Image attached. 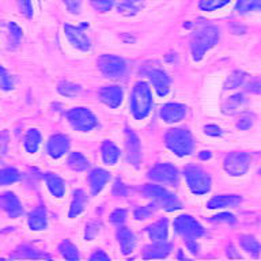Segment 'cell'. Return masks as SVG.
I'll return each mask as SVG.
<instances>
[{
	"label": "cell",
	"instance_id": "1",
	"mask_svg": "<svg viewBox=\"0 0 261 261\" xmlns=\"http://www.w3.org/2000/svg\"><path fill=\"white\" fill-rule=\"evenodd\" d=\"M218 41H219V29L210 23L200 24L199 28L196 29V32L192 34L191 38L193 60H201L204 55L218 44Z\"/></svg>",
	"mask_w": 261,
	"mask_h": 261
},
{
	"label": "cell",
	"instance_id": "2",
	"mask_svg": "<svg viewBox=\"0 0 261 261\" xmlns=\"http://www.w3.org/2000/svg\"><path fill=\"white\" fill-rule=\"evenodd\" d=\"M152 105V97H151V90L147 83L139 82L136 83L132 90V97H130V110L132 114L138 120L147 117Z\"/></svg>",
	"mask_w": 261,
	"mask_h": 261
},
{
	"label": "cell",
	"instance_id": "3",
	"mask_svg": "<svg viewBox=\"0 0 261 261\" xmlns=\"http://www.w3.org/2000/svg\"><path fill=\"white\" fill-rule=\"evenodd\" d=\"M165 142H166V146L178 156L189 155L193 148L191 134L187 129H181V128L169 130L165 136Z\"/></svg>",
	"mask_w": 261,
	"mask_h": 261
},
{
	"label": "cell",
	"instance_id": "4",
	"mask_svg": "<svg viewBox=\"0 0 261 261\" xmlns=\"http://www.w3.org/2000/svg\"><path fill=\"white\" fill-rule=\"evenodd\" d=\"M144 196L151 199L155 204H158L159 207L166 210V211H175L181 208L179 200L175 197L173 193L166 191L165 188L158 187V185H146L143 189Z\"/></svg>",
	"mask_w": 261,
	"mask_h": 261
},
{
	"label": "cell",
	"instance_id": "5",
	"mask_svg": "<svg viewBox=\"0 0 261 261\" xmlns=\"http://www.w3.org/2000/svg\"><path fill=\"white\" fill-rule=\"evenodd\" d=\"M188 187L195 195H204L211 189V178L199 166H188L184 171Z\"/></svg>",
	"mask_w": 261,
	"mask_h": 261
},
{
	"label": "cell",
	"instance_id": "6",
	"mask_svg": "<svg viewBox=\"0 0 261 261\" xmlns=\"http://www.w3.org/2000/svg\"><path fill=\"white\" fill-rule=\"evenodd\" d=\"M67 118L75 129L87 132L97 125V118L86 108H73L67 113Z\"/></svg>",
	"mask_w": 261,
	"mask_h": 261
},
{
	"label": "cell",
	"instance_id": "7",
	"mask_svg": "<svg viewBox=\"0 0 261 261\" xmlns=\"http://www.w3.org/2000/svg\"><path fill=\"white\" fill-rule=\"evenodd\" d=\"M175 231L184 236L187 240L191 238H199L204 234L203 226L191 215H179L174 220Z\"/></svg>",
	"mask_w": 261,
	"mask_h": 261
},
{
	"label": "cell",
	"instance_id": "8",
	"mask_svg": "<svg viewBox=\"0 0 261 261\" xmlns=\"http://www.w3.org/2000/svg\"><path fill=\"white\" fill-rule=\"evenodd\" d=\"M98 68L101 69L103 75L109 77H118L125 72V61L121 57L113 55H102L97 61Z\"/></svg>",
	"mask_w": 261,
	"mask_h": 261
},
{
	"label": "cell",
	"instance_id": "9",
	"mask_svg": "<svg viewBox=\"0 0 261 261\" xmlns=\"http://www.w3.org/2000/svg\"><path fill=\"white\" fill-rule=\"evenodd\" d=\"M250 166V155L246 152H231L224 159V170L230 175H242Z\"/></svg>",
	"mask_w": 261,
	"mask_h": 261
},
{
	"label": "cell",
	"instance_id": "10",
	"mask_svg": "<svg viewBox=\"0 0 261 261\" xmlns=\"http://www.w3.org/2000/svg\"><path fill=\"white\" fill-rule=\"evenodd\" d=\"M148 177L156 182H174L178 171L170 163H159L148 171Z\"/></svg>",
	"mask_w": 261,
	"mask_h": 261
},
{
	"label": "cell",
	"instance_id": "11",
	"mask_svg": "<svg viewBox=\"0 0 261 261\" xmlns=\"http://www.w3.org/2000/svg\"><path fill=\"white\" fill-rule=\"evenodd\" d=\"M125 146L126 155H128V162L134 165L135 167H139L142 154H140V142L134 130L125 129Z\"/></svg>",
	"mask_w": 261,
	"mask_h": 261
},
{
	"label": "cell",
	"instance_id": "12",
	"mask_svg": "<svg viewBox=\"0 0 261 261\" xmlns=\"http://www.w3.org/2000/svg\"><path fill=\"white\" fill-rule=\"evenodd\" d=\"M64 32L68 41L75 48L81 49L83 52H87L91 48L89 37L86 36L85 32L81 28H75V26H71V24H65Z\"/></svg>",
	"mask_w": 261,
	"mask_h": 261
},
{
	"label": "cell",
	"instance_id": "13",
	"mask_svg": "<svg viewBox=\"0 0 261 261\" xmlns=\"http://www.w3.org/2000/svg\"><path fill=\"white\" fill-rule=\"evenodd\" d=\"M0 205L7 212L10 218H18L23 214V208L20 205L19 200L12 192H6L0 197Z\"/></svg>",
	"mask_w": 261,
	"mask_h": 261
},
{
	"label": "cell",
	"instance_id": "14",
	"mask_svg": "<svg viewBox=\"0 0 261 261\" xmlns=\"http://www.w3.org/2000/svg\"><path fill=\"white\" fill-rule=\"evenodd\" d=\"M69 148V140L65 135L57 134L53 135L52 138L49 139L48 142V152L52 158L57 159L63 156V155L68 151Z\"/></svg>",
	"mask_w": 261,
	"mask_h": 261
},
{
	"label": "cell",
	"instance_id": "15",
	"mask_svg": "<svg viewBox=\"0 0 261 261\" xmlns=\"http://www.w3.org/2000/svg\"><path fill=\"white\" fill-rule=\"evenodd\" d=\"M99 98L105 105L117 108L122 102V90L118 86H105L99 90Z\"/></svg>",
	"mask_w": 261,
	"mask_h": 261
},
{
	"label": "cell",
	"instance_id": "16",
	"mask_svg": "<svg viewBox=\"0 0 261 261\" xmlns=\"http://www.w3.org/2000/svg\"><path fill=\"white\" fill-rule=\"evenodd\" d=\"M148 77H150L151 83L154 86V89L156 90L158 95L163 97L169 93L170 90V79L166 75V72H163L161 69H151L148 72Z\"/></svg>",
	"mask_w": 261,
	"mask_h": 261
},
{
	"label": "cell",
	"instance_id": "17",
	"mask_svg": "<svg viewBox=\"0 0 261 261\" xmlns=\"http://www.w3.org/2000/svg\"><path fill=\"white\" fill-rule=\"evenodd\" d=\"M187 108L181 103H166L161 109V117L166 122H178L185 117Z\"/></svg>",
	"mask_w": 261,
	"mask_h": 261
},
{
	"label": "cell",
	"instance_id": "18",
	"mask_svg": "<svg viewBox=\"0 0 261 261\" xmlns=\"http://www.w3.org/2000/svg\"><path fill=\"white\" fill-rule=\"evenodd\" d=\"M110 179V173H108L103 169H95L89 174L90 189L93 195H98L103 189L106 182Z\"/></svg>",
	"mask_w": 261,
	"mask_h": 261
},
{
	"label": "cell",
	"instance_id": "19",
	"mask_svg": "<svg viewBox=\"0 0 261 261\" xmlns=\"http://www.w3.org/2000/svg\"><path fill=\"white\" fill-rule=\"evenodd\" d=\"M242 201V197L238 195H220L212 197L208 201L207 207L210 210H216V208H224V207H236Z\"/></svg>",
	"mask_w": 261,
	"mask_h": 261
},
{
	"label": "cell",
	"instance_id": "20",
	"mask_svg": "<svg viewBox=\"0 0 261 261\" xmlns=\"http://www.w3.org/2000/svg\"><path fill=\"white\" fill-rule=\"evenodd\" d=\"M171 245L167 244L166 241H161V242H154L150 246H146L143 257L144 258H165V257L170 253Z\"/></svg>",
	"mask_w": 261,
	"mask_h": 261
},
{
	"label": "cell",
	"instance_id": "21",
	"mask_svg": "<svg viewBox=\"0 0 261 261\" xmlns=\"http://www.w3.org/2000/svg\"><path fill=\"white\" fill-rule=\"evenodd\" d=\"M117 238L120 246H121V252L124 254H129L136 245V238H135L134 232L130 231L129 228L120 227L117 231Z\"/></svg>",
	"mask_w": 261,
	"mask_h": 261
},
{
	"label": "cell",
	"instance_id": "22",
	"mask_svg": "<svg viewBox=\"0 0 261 261\" xmlns=\"http://www.w3.org/2000/svg\"><path fill=\"white\" fill-rule=\"evenodd\" d=\"M167 219H161L158 222H155L154 224H151L147 227V232H148V237L152 242H161V241H166L167 232H169V228H167Z\"/></svg>",
	"mask_w": 261,
	"mask_h": 261
},
{
	"label": "cell",
	"instance_id": "23",
	"mask_svg": "<svg viewBox=\"0 0 261 261\" xmlns=\"http://www.w3.org/2000/svg\"><path fill=\"white\" fill-rule=\"evenodd\" d=\"M46 212H45L44 207H37L34 211L29 216V226L34 231H40L46 228Z\"/></svg>",
	"mask_w": 261,
	"mask_h": 261
},
{
	"label": "cell",
	"instance_id": "24",
	"mask_svg": "<svg viewBox=\"0 0 261 261\" xmlns=\"http://www.w3.org/2000/svg\"><path fill=\"white\" fill-rule=\"evenodd\" d=\"M45 181H46V185H48L49 191L53 196H56V197H63L64 196V181L59 175L53 174V173H46L45 174Z\"/></svg>",
	"mask_w": 261,
	"mask_h": 261
},
{
	"label": "cell",
	"instance_id": "25",
	"mask_svg": "<svg viewBox=\"0 0 261 261\" xmlns=\"http://www.w3.org/2000/svg\"><path fill=\"white\" fill-rule=\"evenodd\" d=\"M86 201H87V196L82 189H77V191L73 192L72 203H71V207H69V218H76L79 214H82L86 207Z\"/></svg>",
	"mask_w": 261,
	"mask_h": 261
},
{
	"label": "cell",
	"instance_id": "26",
	"mask_svg": "<svg viewBox=\"0 0 261 261\" xmlns=\"http://www.w3.org/2000/svg\"><path fill=\"white\" fill-rule=\"evenodd\" d=\"M101 151L102 158H103V162L106 165H114L118 161V158H120V150L109 140H105V142L102 143Z\"/></svg>",
	"mask_w": 261,
	"mask_h": 261
},
{
	"label": "cell",
	"instance_id": "27",
	"mask_svg": "<svg viewBox=\"0 0 261 261\" xmlns=\"http://www.w3.org/2000/svg\"><path fill=\"white\" fill-rule=\"evenodd\" d=\"M142 8L143 0H124L121 4H118V12L125 16L135 15Z\"/></svg>",
	"mask_w": 261,
	"mask_h": 261
},
{
	"label": "cell",
	"instance_id": "28",
	"mask_svg": "<svg viewBox=\"0 0 261 261\" xmlns=\"http://www.w3.org/2000/svg\"><path fill=\"white\" fill-rule=\"evenodd\" d=\"M11 258H49V256H46L44 253H38L36 249L23 245V246H19L16 249Z\"/></svg>",
	"mask_w": 261,
	"mask_h": 261
},
{
	"label": "cell",
	"instance_id": "29",
	"mask_svg": "<svg viewBox=\"0 0 261 261\" xmlns=\"http://www.w3.org/2000/svg\"><path fill=\"white\" fill-rule=\"evenodd\" d=\"M240 244L244 248V250H246V252L253 254V256H258V253L261 252V245L252 236H242L240 238Z\"/></svg>",
	"mask_w": 261,
	"mask_h": 261
},
{
	"label": "cell",
	"instance_id": "30",
	"mask_svg": "<svg viewBox=\"0 0 261 261\" xmlns=\"http://www.w3.org/2000/svg\"><path fill=\"white\" fill-rule=\"evenodd\" d=\"M68 166L75 171H83L89 167V161L81 152H72L68 156Z\"/></svg>",
	"mask_w": 261,
	"mask_h": 261
},
{
	"label": "cell",
	"instance_id": "31",
	"mask_svg": "<svg viewBox=\"0 0 261 261\" xmlns=\"http://www.w3.org/2000/svg\"><path fill=\"white\" fill-rule=\"evenodd\" d=\"M41 142V135L37 129H29V132L24 136V148L29 152H36Z\"/></svg>",
	"mask_w": 261,
	"mask_h": 261
},
{
	"label": "cell",
	"instance_id": "32",
	"mask_svg": "<svg viewBox=\"0 0 261 261\" xmlns=\"http://www.w3.org/2000/svg\"><path fill=\"white\" fill-rule=\"evenodd\" d=\"M59 250H60L61 256L64 257L65 260H79V252H77V248L75 245H72L69 241L65 240L64 242H61L60 246H59Z\"/></svg>",
	"mask_w": 261,
	"mask_h": 261
},
{
	"label": "cell",
	"instance_id": "33",
	"mask_svg": "<svg viewBox=\"0 0 261 261\" xmlns=\"http://www.w3.org/2000/svg\"><path fill=\"white\" fill-rule=\"evenodd\" d=\"M236 8L240 14H246L253 10L261 11V0H238Z\"/></svg>",
	"mask_w": 261,
	"mask_h": 261
},
{
	"label": "cell",
	"instance_id": "34",
	"mask_svg": "<svg viewBox=\"0 0 261 261\" xmlns=\"http://www.w3.org/2000/svg\"><path fill=\"white\" fill-rule=\"evenodd\" d=\"M20 178L19 171L14 167H6L0 171V184L2 185H8V184L16 182Z\"/></svg>",
	"mask_w": 261,
	"mask_h": 261
},
{
	"label": "cell",
	"instance_id": "35",
	"mask_svg": "<svg viewBox=\"0 0 261 261\" xmlns=\"http://www.w3.org/2000/svg\"><path fill=\"white\" fill-rule=\"evenodd\" d=\"M242 102H244L242 94H236V95H232V97H230L227 101L224 102L223 112L228 114L236 113L237 110L240 109V106L242 105Z\"/></svg>",
	"mask_w": 261,
	"mask_h": 261
},
{
	"label": "cell",
	"instance_id": "36",
	"mask_svg": "<svg viewBox=\"0 0 261 261\" xmlns=\"http://www.w3.org/2000/svg\"><path fill=\"white\" fill-rule=\"evenodd\" d=\"M245 77H246V73L245 72H242V71H234V72H231V75L227 77L226 83H224V89L231 90L240 87V86L245 82Z\"/></svg>",
	"mask_w": 261,
	"mask_h": 261
},
{
	"label": "cell",
	"instance_id": "37",
	"mask_svg": "<svg viewBox=\"0 0 261 261\" xmlns=\"http://www.w3.org/2000/svg\"><path fill=\"white\" fill-rule=\"evenodd\" d=\"M57 90L61 95H65V97H75L79 91H81V86L75 85V83H71V82H60L59 86H57Z\"/></svg>",
	"mask_w": 261,
	"mask_h": 261
},
{
	"label": "cell",
	"instance_id": "38",
	"mask_svg": "<svg viewBox=\"0 0 261 261\" xmlns=\"http://www.w3.org/2000/svg\"><path fill=\"white\" fill-rule=\"evenodd\" d=\"M231 0H200L199 7L204 11H215L218 8L224 7Z\"/></svg>",
	"mask_w": 261,
	"mask_h": 261
},
{
	"label": "cell",
	"instance_id": "39",
	"mask_svg": "<svg viewBox=\"0 0 261 261\" xmlns=\"http://www.w3.org/2000/svg\"><path fill=\"white\" fill-rule=\"evenodd\" d=\"M90 3L97 11L106 12L114 6V0H90Z\"/></svg>",
	"mask_w": 261,
	"mask_h": 261
},
{
	"label": "cell",
	"instance_id": "40",
	"mask_svg": "<svg viewBox=\"0 0 261 261\" xmlns=\"http://www.w3.org/2000/svg\"><path fill=\"white\" fill-rule=\"evenodd\" d=\"M0 86H2V89L4 91H7V90H11L14 87V82H12L11 76L8 75L7 71L2 67L0 68Z\"/></svg>",
	"mask_w": 261,
	"mask_h": 261
},
{
	"label": "cell",
	"instance_id": "41",
	"mask_svg": "<svg viewBox=\"0 0 261 261\" xmlns=\"http://www.w3.org/2000/svg\"><path fill=\"white\" fill-rule=\"evenodd\" d=\"M8 32H10V37H11L12 42L15 45L18 44L20 38H22V34H23L22 29H20L16 23H14V22H10V23H8Z\"/></svg>",
	"mask_w": 261,
	"mask_h": 261
},
{
	"label": "cell",
	"instance_id": "42",
	"mask_svg": "<svg viewBox=\"0 0 261 261\" xmlns=\"http://www.w3.org/2000/svg\"><path fill=\"white\" fill-rule=\"evenodd\" d=\"M16 3H18L20 14H23L26 18H32L33 16L32 0H16Z\"/></svg>",
	"mask_w": 261,
	"mask_h": 261
},
{
	"label": "cell",
	"instance_id": "43",
	"mask_svg": "<svg viewBox=\"0 0 261 261\" xmlns=\"http://www.w3.org/2000/svg\"><path fill=\"white\" fill-rule=\"evenodd\" d=\"M126 218V211L124 208H117L110 214V222L114 224H121Z\"/></svg>",
	"mask_w": 261,
	"mask_h": 261
},
{
	"label": "cell",
	"instance_id": "44",
	"mask_svg": "<svg viewBox=\"0 0 261 261\" xmlns=\"http://www.w3.org/2000/svg\"><path fill=\"white\" fill-rule=\"evenodd\" d=\"M152 207H154V205H147V207L138 208V210L135 211V218L138 220L147 219V218L152 214V211H154V208Z\"/></svg>",
	"mask_w": 261,
	"mask_h": 261
},
{
	"label": "cell",
	"instance_id": "45",
	"mask_svg": "<svg viewBox=\"0 0 261 261\" xmlns=\"http://www.w3.org/2000/svg\"><path fill=\"white\" fill-rule=\"evenodd\" d=\"M98 231H99V223H95V222H91L86 226V240L91 241L94 237L97 236Z\"/></svg>",
	"mask_w": 261,
	"mask_h": 261
},
{
	"label": "cell",
	"instance_id": "46",
	"mask_svg": "<svg viewBox=\"0 0 261 261\" xmlns=\"http://www.w3.org/2000/svg\"><path fill=\"white\" fill-rule=\"evenodd\" d=\"M246 90L253 94H261V77H254L246 85Z\"/></svg>",
	"mask_w": 261,
	"mask_h": 261
},
{
	"label": "cell",
	"instance_id": "47",
	"mask_svg": "<svg viewBox=\"0 0 261 261\" xmlns=\"http://www.w3.org/2000/svg\"><path fill=\"white\" fill-rule=\"evenodd\" d=\"M212 220L215 222H224V223H236V218L232 214H228V212H223V214H218V215L212 216Z\"/></svg>",
	"mask_w": 261,
	"mask_h": 261
},
{
	"label": "cell",
	"instance_id": "48",
	"mask_svg": "<svg viewBox=\"0 0 261 261\" xmlns=\"http://www.w3.org/2000/svg\"><path fill=\"white\" fill-rule=\"evenodd\" d=\"M63 2L69 12H72V14L81 12V0H63Z\"/></svg>",
	"mask_w": 261,
	"mask_h": 261
},
{
	"label": "cell",
	"instance_id": "49",
	"mask_svg": "<svg viewBox=\"0 0 261 261\" xmlns=\"http://www.w3.org/2000/svg\"><path fill=\"white\" fill-rule=\"evenodd\" d=\"M252 118L249 117V116H244V117H241V120L237 122V126L240 128V129H249L250 126H252Z\"/></svg>",
	"mask_w": 261,
	"mask_h": 261
},
{
	"label": "cell",
	"instance_id": "50",
	"mask_svg": "<svg viewBox=\"0 0 261 261\" xmlns=\"http://www.w3.org/2000/svg\"><path fill=\"white\" fill-rule=\"evenodd\" d=\"M204 132L207 135H210V136H220V135H222V130H220L219 126L214 125V124L204 126Z\"/></svg>",
	"mask_w": 261,
	"mask_h": 261
},
{
	"label": "cell",
	"instance_id": "51",
	"mask_svg": "<svg viewBox=\"0 0 261 261\" xmlns=\"http://www.w3.org/2000/svg\"><path fill=\"white\" fill-rule=\"evenodd\" d=\"M113 195H116V196H125L126 195V189H125V187L122 185L121 181H116V184H114Z\"/></svg>",
	"mask_w": 261,
	"mask_h": 261
},
{
	"label": "cell",
	"instance_id": "52",
	"mask_svg": "<svg viewBox=\"0 0 261 261\" xmlns=\"http://www.w3.org/2000/svg\"><path fill=\"white\" fill-rule=\"evenodd\" d=\"M90 260L91 261H108L109 260V256L105 254V253L102 252V250H97V252L94 253L93 256L90 257Z\"/></svg>",
	"mask_w": 261,
	"mask_h": 261
},
{
	"label": "cell",
	"instance_id": "53",
	"mask_svg": "<svg viewBox=\"0 0 261 261\" xmlns=\"http://www.w3.org/2000/svg\"><path fill=\"white\" fill-rule=\"evenodd\" d=\"M187 246L188 249L191 250L193 254H196V253L199 252V245L196 244V240L195 238H191V240H187Z\"/></svg>",
	"mask_w": 261,
	"mask_h": 261
},
{
	"label": "cell",
	"instance_id": "54",
	"mask_svg": "<svg viewBox=\"0 0 261 261\" xmlns=\"http://www.w3.org/2000/svg\"><path fill=\"white\" fill-rule=\"evenodd\" d=\"M227 256L228 257H237V258H240V254L238 253H236V249L232 248V246H230V248L227 249Z\"/></svg>",
	"mask_w": 261,
	"mask_h": 261
},
{
	"label": "cell",
	"instance_id": "55",
	"mask_svg": "<svg viewBox=\"0 0 261 261\" xmlns=\"http://www.w3.org/2000/svg\"><path fill=\"white\" fill-rule=\"evenodd\" d=\"M200 158H201V159H210V158H211V152H210V151H201V154H200Z\"/></svg>",
	"mask_w": 261,
	"mask_h": 261
},
{
	"label": "cell",
	"instance_id": "56",
	"mask_svg": "<svg viewBox=\"0 0 261 261\" xmlns=\"http://www.w3.org/2000/svg\"><path fill=\"white\" fill-rule=\"evenodd\" d=\"M6 136H7V132H3V154H4V151H6Z\"/></svg>",
	"mask_w": 261,
	"mask_h": 261
},
{
	"label": "cell",
	"instance_id": "57",
	"mask_svg": "<svg viewBox=\"0 0 261 261\" xmlns=\"http://www.w3.org/2000/svg\"><path fill=\"white\" fill-rule=\"evenodd\" d=\"M260 174H261V169H260Z\"/></svg>",
	"mask_w": 261,
	"mask_h": 261
}]
</instances>
